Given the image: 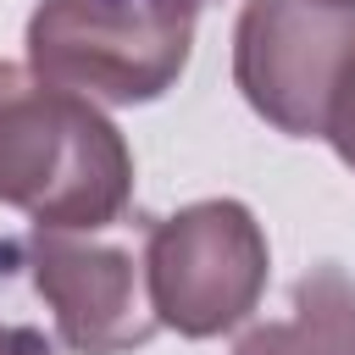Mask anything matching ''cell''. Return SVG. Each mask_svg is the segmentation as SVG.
Masks as SVG:
<instances>
[{
  "instance_id": "1",
  "label": "cell",
  "mask_w": 355,
  "mask_h": 355,
  "mask_svg": "<svg viewBox=\"0 0 355 355\" xmlns=\"http://www.w3.org/2000/svg\"><path fill=\"white\" fill-rule=\"evenodd\" d=\"M133 155L105 111L0 61V205L50 233H100L128 211Z\"/></svg>"
},
{
  "instance_id": "2",
  "label": "cell",
  "mask_w": 355,
  "mask_h": 355,
  "mask_svg": "<svg viewBox=\"0 0 355 355\" xmlns=\"http://www.w3.org/2000/svg\"><path fill=\"white\" fill-rule=\"evenodd\" d=\"M200 0H39L28 72L94 105L161 100L194 50Z\"/></svg>"
},
{
  "instance_id": "3",
  "label": "cell",
  "mask_w": 355,
  "mask_h": 355,
  "mask_svg": "<svg viewBox=\"0 0 355 355\" xmlns=\"http://www.w3.org/2000/svg\"><path fill=\"white\" fill-rule=\"evenodd\" d=\"M233 83L277 133L327 139L355 83V6L244 0L233 28Z\"/></svg>"
},
{
  "instance_id": "4",
  "label": "cell",
  "mask_w": 355,
  "mask_h": 355,
  "mask_svg": "<svg viewBox=\"0 0 355 355\" xmlns=\"http://www.w3.org/2000/svg\"><path fill=\"white\" fill-rule=\"evenodd\" d=\"M144 288L155 327L216 338L239 327L266 288V233L239 200H200L150 227Z\"/></svg>"
},
{
  "instance_id": "5",
  "label": "cell",
  "mask_w": 355,
  "mask_h": 355,
  "mask_svg": "<svg viewBox=\"0 0 355 355\" xmlns=\"http://www.w3.org/2000/svg\"><path fill=\"white\" fill-rule=\"evenodd\" d=\"M22 255L72 355H128L150 344L155 316L150 305H139V261L128 250L39 227L22 244Z\"/></svg>"
},
{
  "instance_id": "6",
  "label": "cell",
  "mask_w": 355,
  "mask_h": 355,
  "mask_svg": "<svg viewBox=\"0 0 355 355\" xmlns=\"http://www.w3.org/2000/svg\"><path fill=\"white\" fill-rule=\"evenodd\" d=\"M233 355H355V283L338 266H316L294 283V316L250 327Z\"/></svg>"
},
{
  "instance_id": "7",
  "label": "cell",
  "mask_w": 355,
  "mask_h": 355,
  "mask_svg": "<svg viewBox=\"0 0 355 355\" xmlns=\"http://www.w3.org/2000/svg\"><path fill=\"white\" fill-rule=\"evenodd\" d=\"M327 144H333L338 161L355 172V83H349V94H344V105H338V116H333V128H327Z\"/></svg>"
},
{
  "instance_id": "8",
  "label": "cell",
  "mask_w": 355,
  "mask_h": 355,
  "mask_svg": "<svg viewBox=\"0 0 355 355\" xmlns=\"http://www.w3.org/2000/svg\"><path fill=\"white\" fill-rule=\"evenodd\" d=\"M0 355H55V344H50L44 333H33V327L0 322Z\"/></svg>"
},
{
  "instance_id": "9",
  "label": "cell",
  "mask_w": 355,
  "mask_h": 355,
  "mask_svg": "<svg viewBox=\"0 0 355 355\" xmlns=\"http://www.w3.org/2000/svg\"><path fill=\"white\" fill-rule=\"evenodd\" d=\"M344 6H355V0H344Z\"/></svg>"
}]
</instances>
